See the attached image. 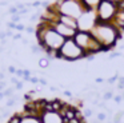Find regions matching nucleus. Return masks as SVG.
<instances>
[{"mask_svg": "<svg viewBox=\"0 0 124 123\" xmlns=\"http://www.w3.org/2000/svg\"><path fill=\"white\" fill-rule=\"evenodd\" d=\"M39 80H40V79H39L38 76H31V78H30V82L32 83V84H38Z\"/></svg>", "mask_w": 124, "mask_h": 123, "instance_id": "obj_27", "label": "nucleus"}, {"mask_svg": "<svg viewBox=\"0 0 124 123\" xmlns=\"http://www.w3.org/2000/svg\"><path fill=\"white\" fill-rule=\"evenodd\" d=\"M20 39H22V34H20V32L14 35V40H20Z\"/></svg>", "mask_w": 124, "mask_h": 123, "instance_id": "obj_36", "label": "nucleus"}, {"mask_svg": "<svg viewBox=\"0 0 124 123\" xmlns=\"http://www.w3.org/2000/svg\"><path fill=\"white\" fill-rule=\"evenodd\" d=\"M117 87L119 90H124V76H120L117 80Z\"/></svg>", "mask_w": 124, "mask_h": 123, "instance_id": "obj_21", "label": "nucleus"}, {"mask_svg": "<svg viewBox=\"0 0 124 123\" xmlns=\"http://www.w3.org/2000/svg\"><path fill=\"white\" fill-rule=\"evenodd\" d=\"M6 34H7V37H14V32H12L11 31V29H7V31H6Z\"/></svg>", "mask_w": 124, "mask_h": 123, "instance_id": "obj_37", "label": "nucleus"}, {"mask_svg": "<svg viewBox=\"0 0 124 123\" xmlns=\"http://www.w3.org/2000/svg\"><path fill=\"white\" fill-rule=\"evenodd\" d=\"M121 100H123V96L121 95H115L113 96V102H115V103H121Z\"/></svg>", "mask_w": 124, "mask_h": 123, "instance_id": "obj_26", "label": "nucleus"}, {"mask_svg": "<svg viewBox=\"0 0 124 123\" xmlns=\"http://www.w3.org/2000/svg\"><path fill=\"white\" fill-rule=\"evenodd\" d=\"M83 5L85 7V9H95L99 7V4L101 3V0H81Z\"/></svg>", "mask_w": 124, "mask_h": 123, "instance_id": "obj_11", "label": "nucleus"}, {"mask_svg": "<svg viewBox=\"0 0 124 123\" xmlns=\"http://www.w3.org/2000/svg\"><path fill=\"white\" fill-rule=\"evenodd\" d=\"M15 29H16V31H19V32H22V31H25V27L23 26V24L17 23V24H16V27H15Z\"/></svg>", "mask_w": 124, "mask_h": 123, "instance_id": "obj_25", "label": "nucleus"}, {"mask_svg": "<svg viewBox=\"0 0 124 123\" xmlns=\"http://www.w3.org/2000/svg\"><path fill=\"white\" fill-rule=\"evenodd\" d=\"M15 88H16V90H22L23 88V82H19L16 86H15Z\"/></svg>", "mask_w": 124, "mask_h": 123, "instance_id": "obj_38", "label": "nucleus"}, {"mask_svg": "<svg viewBox=\"0 0 124 123\" xmlns=\"http://www.w3.org/2000/svg\"><path fill=\"white\" fill-rule=\"evenodd\" d=\"M63 94H64L65 96H70V98H71V96H72V92H71L70 90H65V91H64V92H63Z\"/></svg>", "mask_w": 124, "mask_h": 123, "instance_id": "obj_39", "label": "nucleus"}, {"mask_svg": "<svg viewBox=\"0 0 124 123\" xmlns=\"http://www.w3.org/2000/svg\"><path fill=\"white\" fill-rule=\"evenodd\" d=\"M96 119L99 120V122H105V120H107V114H105V112H97Z\"/></svg>", "mask_w": 124, "mask_h": 123, "instance_id": "obj_18", "label": "nucleus"}, {"mask_svg": "<svg viewBox=\"0 0 124 123\" xmlns=\"http://www.w3.org/2000/svg\"><path fill=\"white\" fill-rule=\"evenodd\" d=\"M11 82H12V83H15V84H17V83H19V80H17L16 78H11Z\"/></svg>", "mask_w": 124, "mask_h": 123, "instance_id": "obj_42", "label": "nucleus"}, {"mask_svg": "<svg viewBox=\"0 0 124 123\" xmlns=\"http://www.w3.org/2000/svg\"><path fill=\"white\" fill-rule=\"evenodd\" d=\"M16 71H17V70L15 68L14 66H9L8 67V72H11V74H16Z\"/></svg>", "mask_w": 124, "mask_h": 123, "instance_id": "obj_33", "label": "nucleus"}, {"mask_svg": "<svg viewBox=\"0 0 124 123\" xmlns=\"http://www.w3.org/2000/svg\"><path fill=\"white\" fill-rule=\"evenodd\" d=\"M49 64H51V60H49L47 56H43V58L39 59V66H40L41 68H47V67H49Z\"/></svg>", "mask_w": 124, "mask_h": 123, "instance_id": "obj_13", "label": "nucleus"}, {"mask_svg": "<svg viewBox=\"0 0 124 123\" xmlns=\"http://www.w3.org/2000/svg\"><path fill=\"white\" fill-rule=\"evenodd\" d=\"M117 80H119V75H113V76H112V78H109V79H108L107 82H108V84H115V83L117 82Z\"/></svg>", "mask_w": 124, "mask_h": 123, "instance_id": "obj_22", "label": "nucleus"}, {"mask_svg": "<svg viewBox=\"0 0 124 123\" xmlns=\"http://www.w3.org/2000/svg\"><path fill=\"white\" fill-rule=\"evenodd\" d=\"M108 1H112V3H116V4H117V3H120L121 0H108Z\"/></svg>", "mask_w": 124, "mask_h": 123, "instance_id": "obj_44", "label": "nucleus"}, {"mask_svg": "<svg viewBox=\"0 0 124 123\" xmlns=\"http://www.w3.org/2000/svg\"><path fill=\"white\" fill-rule=\"evenodd\" d=\"M92 110L91 108H84L83 110V115H84V118H91L92 116Z\"/></svg>", "mask_w": 124, "mask_h": 123, "instance_id": "obj_20", "label": "nucleus"}, {"mask_svg": "<svg viewBox=\"0 0 124 123\" xmlns=\"http://www.w3.org/2000/svg\"><path fill=\"white\" fill-rule=\"evenodd\" d=\"M121 96H123V100H124V92H123V95H121Z\"/></svg>", "mask_w": 124, "mask_h": 123, "instance_id": "obj_45", "label": "nucleus"}, {"mask_svg": "<svg viewBox=\"0 0 124 123\" xmlns=\"http://www.w3.org/2000/svg\"><path fill=\"white\" fill-rule=\"evenodd\" d=\"M49 24H51V26L55 28V31L59 32L64 39H73L75 35H76V32H78V29L71 28V27L60 23V21H55V23H49Z\"/></svg>", "mask_w": 124, "mask_h": 123, "instance_id": "obj_7", "label": "nucleus"}, {"mask_svg": "<svg viewBox=\"0 0 124 123\" xmlns=\"http://www.w3.org/2000/svg\"><path fill=\"white\" fill-rule=\"evenodd\" d=\"M97 15L95 9H87L81 13V16L78 19L79 31H89L93 29V27L97 24Z\"/></svg>", "mask_w": 124, "mask_h": 123, "instance_id": "obj_6", "label": "nucleus"}, {"mask_svg": "<svg viewBox=\"0 0 124 123\" xmlns=\"http://www.w3.org/2000/svg\"><path fill=\"white\" fill-rule=\"evenodd\" d=\"M119 56H121L120 51H113V52H111L109 55H108V59H109V60H113L115 58H119Z\"/></svg>", "mask_w": 124, "mask_h": 123, "instance_id": "obj_19", "label": "nucleus"}, {"mask_svg": "<svg viewBox=\"0 0 124 123\" xmlns=\"http://www.w3.org/2000/svg\"><path fill=\"white\" fill-rule=\"evenodd\" d=\"M52 7L59 13H63V15L71 16V18L75 19H79L81 13L87 11L81 0H56L52 4Z\"/></svg>", "mask_w": 124, "mask_h": 123, "instance_id": "obj_4", "label": "nucleus"}, {"mask_svg": "<svg viewBox=\"0 0 124 123\" xmlns=\"http://www.w3.org/2000/svg\"><path fill=\"white\" fill-rule=\"evenodd\" d=\"M22 119H23V116H22V115L15 114L14 116H11V119L8 120V123H20V122H22Z\"/></svg>", "mask_w": 124, "mask_h": 123, "instance_id": "obj_16", "label": "nucleus"}, {"mask_svg": "<svg viewBox=\"0 0 124 123\" xmlns=\"http://www.w3.org/2000/svg\"><path fill=\"white\" fill-rule=\"evenodd\" d=\"M108 123H113V122H108Z\"/></svg>", "mask_w": 124, "mask_h": 123, "instance_id": "obj_46", "label": "nucleus"}, {"mask_svg": "<svg viewBox=\"0 0 124 123\" xmlns=\"http://www.w3.org/2000/svg\"><path fill=\"white\" fill-rule=\"evenodd\" d=\"M15 103H16V100L12 99V98H9L8 100L6 102V107H12V106H15Z\"/></svg>", "mask_w": 124, "mask_h": 123, "instance_id": "obj_24", "label": "nucleus"}, {"mask_svg": "<svg viewBox=\"0 0 124 123\" xmlns=\"http://www.w3.org/2000/svg\"><path fill=\"white\" fill-rule=\"evenodd\" d=\"M39 83H40L41 86H47V84H48V82L46 80V78H40V80H39Z\"/></svg>", "mask_w": 124, "mask_h": 123, "instance_id": "obj_32", "label": "nucleus"}, {"mask_svg": "<svg viewBox=\"0 0 124 123\" xmlns=\"http://www.w3.org/2000/svg\"><path fill=\"white\" fill-rule=\"evenodd\" d=\"M123 118H124V111H119V112H116L115 116H113V123H120Z\"/></svg>", "mask_w": 124, "mask_h": 123, "instance_id": "obj_14", "label": "nucleus"}, {"mask_svg": "<svg viewBox=\"0 0 124 123\" xmlns=\"http://www.w3.org/2000/svg\"><path fill=\"white\" fill-rule=\"evenodd\" d=\"M20 123H41V119L38 116H23Z\"/></svg>", "mask_w": 124, "mask_h": 123, "instance_id": "obj_12", "label": "nucleus"}, {"mask_svg": "<svg viewBox=\"0 0 124 123\" xmlns=\"http://www.w3.org/2000/svg\"><path fill=\"white\" fill-rule=\"evenodd\" d=\"M38 19H39V12H38V13H35V15H32V16H31V18H30V21H36Z\"/></svg>", "mask_w": 124, "mask_h": 123, "instance_id": "obj_30", "label": "nucleus"}, {"mask_svg": "<svg viewBox=\"0 0 124 123\" xmlns=\"http://www.w3.org/2000/svg\"><path fill=\"white\" fill-rule=\"evenodd\" d=\"M112 24L123 34V31H124V9H119L117 11L115 19L112 20Z\"/></svg>", "mask_w": 124, "mask_h": 123, "instance_id": "obj_10", "label": "nucleus"}, {"mask_svg": "<svg viewBox=\"0 0 124 123\" xmlns=\"http://www.w3.org/2000/svg\"><path fill=\"white\" fill-rule=\"evenodd\" d=\"M0 80H4V74L3 72H0Z\"/></svg>", "mask_w": 124, "mask_h": 123, "instance_id": "obj_43", "label": "nucleus"}, {"mask_svg": "<svg viewBox=\"0 0 124 123\" xmlns=\"http://www.w3.org/2000/svg\"><path fill=\"white\" fill-rule=\"evenodd\" d=\"M15 75H16V76H19V78H23V76H24V70H17Z\"/></svg>", "mask_w": 124, "mask_h": 123, "instance_id": "obj_29", "label": "nucleus"}, {"mask_svg": "<svg viewBox=\"0 0 124 123\" xmlns=\"http://www.w3.org/2000/svg\"><path fill=\"white\" fill-rule=\"evenodd\" d=\"M16 90L15 87H11V88H6V90L3 91L4 94V98H12L14 96V91Z\"/></svg>", "mask_w": 124, "mask_h": 123, "instance_id": "obj_15", "label": "nucleus"}, {"mask_svg": "<svg viewBox=\"0 0 124 123\" xmlns=\"http://www.w3.org/2000/svg\"><path fill=\"white\" fill-rule=\"evenodd\" d=\"M22 20V16L19 15V13H16V15H12V18H11V21H14V23H19V21Z\"/></svg>", "mask_w": 124, "mask_h": 123, "instance_id": "obj_23", "label": "nucleus"}, {"mask_svg": "<svg viewBox=\"0 0 124 123\" xmlns=\"http://www.w3.org/2000/svg\"><path fill=\"white\" fill-rule=\"evenodd\" d=\"M84 58H87V53L75 42V39H65L64 44L57 51V56H56V59H63V60L67 62H75Z\"/></svg>", "mask_w": 124, "mask_h": 123, "instance_id": "obj_2", "label": "nucleus"}, {"mask_svg": "<svg viewBox=\"0 0 124 123\" xmlns=\"http://www.w3.org/2000/svg\"><path fill=\"white\" fill-rule=\"evenodd\" d=\"M6 86H7V83L4 82V80H1V82H0V92H1L3 90H6Z\"/></svg>", "mask_w": 124, "mask_h": 123, "instance_id": "obj_31", "label": "nucleus"}, {"mask_svg": "<svg viewBox=\"0 0 124 123\" xmlns=\"http://www.w3.org/2000/svg\"><path fill=\"white\" fill-rule=\"evenodd\" d=\"M103 82H104L103 78H96V79H95V83H96V84H101Z\"/></svg>", "mask_w": 124, "mask_h": 123, "instance_id": "obj_35", "label": "nucleus"}, {"mask_svg": "<svg viewBox=\"0 0 124 123\" xmlns=\"http://www.w3.org/2000/svg\"><path fill=\"white\" fill-rule=\"evenodd\" d=\"M49 90H51L52 92H56V91H57V87H55V86H51V87H49Z\"/></svg>", "mask_w": 124, "mask_h": 123, "instance_id": "obj_41", "label": "nucleus"}, {"mask_svg": "<svg viewBox=\"0 0 124 123\" xmlns=\"http://www.w3.org/2000/svg\"><path fill=\"white\" fill-rule=\"evenodd\" d=\"M91 32L104 51L113 48L116 45V43L119 40H121V32L112 23L97 21V24L93 27V29Z\"/></svg>", "mask_w": 124, "mask_h": 123, "instance_id": "obj_1", "label": "nucleus"}, {"mask_svg": "<svg viewBox=\"0 0 124 123\" xmlns=\"http://www.w3.org/2000/svg\"><path fill=\"white\" fill-rule=\"evenodd\" d=\"M6 5H8V1H7V0H3V1H0V7H6Z\"/></svg>", "mask_w": 124, "mask_h": 123, "instance_id": "obj_40", "label": "nucleus"}, {"mask_svg": "<svg viewBox=\"0 0 124 123\" xmlns=\"http://www.w3.org/2000/svg\"><path fill=\"white\" fill-rule=\"evenodd\" d=\"M40 119H41V123H64L63 116L60 115V112H56V111L43 112Z\"/></svg>", "mask_w": 124, "mask_h": 123, "instance_id": "obj_8", "label": "nucleus"}, {"mask_svg": "<svg viewBox=\"0 0 124 123\" xmlns=\"http://www.w3.org/2000/svg\"><path fill=\"white\" fill-rule=\"evenodd\" d=\"M117 11H119V7L116 3L108 1V0H101L99 7L96 8L97 20L103 21V23H112Z\"/></svg>", "mask_w": 124, "mask_h": 123, "instance_id": "obj_5", "label": "nucleus"}, {"mask_svg": "<svg viewBox=\"0 0 124 123\" xmlns=\"http://www.w3.org/2000/svg\"><path fill=\"white\" fill-rule=\"evenodd\" d=\"M56 21H60V23L65 24V26L71 27L73 29H78L79 31V24H78V19L75 18H71V16H67V15H63V13H57V20Z\"/></svg>", "mask_w": 124, "mask_h": 123, "instance_id": "obj_9", "label": "nucleus"}, {"mask_svg": "<svg viewBox=\"0 0 124 123\" xmlns=\"http://www.w3.org/2000/svg\"><path fill=\"white\" fill-rule=\"evenodd\" d=\"M40 5H41V1H39V0H36V1L32 3V7L33 8H38V7H40Z\"/></svg>", "mask_w": 124, "mask_h": 123, "instance_id": "obj_34", "label": "nucleus"}, {"mask_svg": "<svg viewBox=\"0 0 124 123\" xmlns=\"http://www.w3.org/2000/svg\"><path fill=\"white\" fill-rule=\"evenodd\" d=\"M73 39H75V42L84 50V52L87 53V56L88 55H96V53L104 51L103 47L99 44V42L93 37L92 32H89V31H78Z\"/></svg>", "mask_w": 124, "mask_h": 123, "instance_id": "obj_3", "label": "nucleus"}, {"mask_svg": "<svg viewBox=\"0 0 124 123\" xmlns=\"http://www.w3.org/2000/svg\"><path fill=\"white\" fill-rule=\"evenodd\" d=\"M113 92L112 91H105L104 94H103V100L104 102H107V100H109V99H113Z\"/></svg>", "mask_w": 124, "mask_h": 123, "instance_id": "obj_17", "label": "nucleus"}, {"mask_svg": "<svg viewBox=\"0 0 124 123\" xmlns=\"http://www.w3.org/2000/svg\"><path fill=\"white\" fill-rule=\"evenodd\" d=\"M25 31H27L28 34H36V29L33 28V27H25Z\"/></svg>", "mask_w": 124, "mask_h": 123, "instance_id": "obj_28", "label": "nucleus"}]
</instances>
